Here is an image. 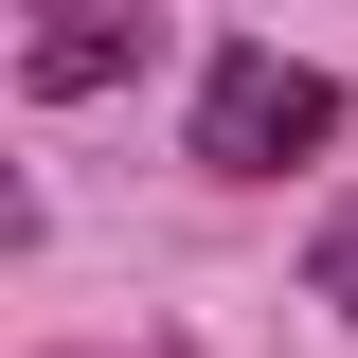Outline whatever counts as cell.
<instances>
[{
	"mask_svg": "<svg viewBox=\"0 0 358 358\" xmlns=\"http://www.w3.org/2000/svg\"><path fill=\"white\" fill-rule=\"evenodd\" d=\"M322 143H341V72L233 36L215 90H197V162H215V179H287V162H322Z\"/></svg>",
	"mask_w": 358,
	"mask_h": 358,
	"instance_id": "1",
	"label": "cell"
},
{
	"mask_svg": "<svg viewBox=\"0 0 358 358\" xmlns=\"http://www.w3.org/2000/svg\"><path fill=\"white\" fill-rule=\"evenodd\" d=\"M305 287H322V305L358 322V215H341V233H322V251H305Z\"/></svg>",
	"mask_w": 358,
	"mask_h": 358,
	"instance_id": "3",
	"label": "cell"
},
{
	"mask_svg": "<svg viewBox=\"0 0 358 358\" xmlns=\"http://www.w3.org/2000/svg\"><path fill=\"white\" fill-rule=\"evenodd\" d=\"M143 358H179V341H143Z\"/></svg>",
	"mask_w": 358,
	"mask_h": 358,
	"instance_id": "4",
	"label": "cell"
},
{
	"mask_svg": "<svg viewBox=\"0 0 358 358\" xmlns=\"http://www.w3.org/2000/svg\"><path fill=\"white\" fill-rule=\"evenodd\" d=\"M126 54H143V0H36L18 72H36V108H72V90H108Z\"/></svg>",
	"mask_w": 358,
	"mask_h": 358,
	"instance_id": "2",
	"label": "cell"
}]
</instances>
